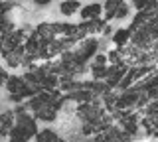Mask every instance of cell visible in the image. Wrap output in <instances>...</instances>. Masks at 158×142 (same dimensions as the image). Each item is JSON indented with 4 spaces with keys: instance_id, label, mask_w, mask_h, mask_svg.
<instances>
[{
    "instance_id": "6da1fadb",
    "label": "cell",
    "mask_w": 158,
    "mask_h": 142,
    "mask_svg": "<svg viewBox=\"0 0 158 142\" xmlns=\"http://www.w3.org/2000/svg\"><path fill=\"white\" fill-rule=\"evenodd\" d=\"M79 14H81V18H83V20H97V18L99 16H101V14H103V6H101V4H89V6H85V8H81V12H79Z\"/></svg>"
},
{
    "instance_id": "7a4b0ae2",
    "label": "cell",
    "mask_w": 158,
    "mask_h": 142,
    "mask_svg": "<svg viewBox=\"0 0 158 142\" xmlns=\"http://www.w3.org/2000/svg\"><path fill=\"white\" fill-rule=\"evenodd\" d=\"M79 8H81V4H79L77 0H63V2L59 4V12H61L63 16H73L75 12H79Z\"/></svg>"
},
{
    "instance_id": "3957f363",
    "label": "cell",
    "mask_w": 158,
    "mask_h": 142,
    "mask_svg": "<svg viewBox=\"0 0 158 142\" xmlns=\"http://www.w3.org/2000/svg\"><path fill=\"white\" fill-rule=\"evenodd\" d=\"M118 4H121V2H117V0H107V2H105V6H103V14H105V20H113V18H115Z\"/></svg>"
},
{
    "instance_id": "277c9868",
    "label": "cell",
    "mask_w": 158,
    "mask_h": 142,
    "mask_svg": "<svg viewBox=\"0 0 158 142\" xmlns=\"http://www.w3.org/2000/svg\"><path fill=\"white\" fill-rule=\"evenodd\" d=\"M128 36H131V32L125 30V28H121V30H117L115 34H113V42H115L117 46H125L127 40H128Z\"/></svg>"
},
{
    "instance_id": "5b68a950",
    "label": "cell",
    "mask_w": 158,
    "mask_h": 142,
    "mask_svg": "<svg viewBox=\"0 0 158 142\" xmlns=\"http://www.w3.org/2000/svg\"><path fill=\"white\" fill-rule=\"evenodd\" d=\"M128 14H131V8L127 6V2H121V4H118V8H117L115 18H117V20H123V18H127Z\"/></svg>"
},
{
    "instance_id": "8992f818",
    "label": "cell",
    "mask_w": 158,
    "mask_h": 142,
    "mask_svg": "<svg viewBox=\"0 0 158 142\" xmlns=\"http://www.w3.org/2000/svg\"><path fill=\"white\" fill-rule=\"evenodd\" d=\"M148 2H150V0H132V6H135L136 10H146Z\"/></svg>"
},
{
    "instance_id": "52a82bcc",
    "label": "cell",
    "mask_w": 158,
    "mask_h": 142,
    "mask_svg": "<svg viewBox=\"0 0 158 142\" xmlns=\"http://www.w3.org/2000/svg\"><path fill=\"white\" fill-rule=\"evenodd\" d=\"M32 2H34V4H38V6H48L52 0H32Z\"/></svg>"
},
{
    "instance_id": "ba28073f",
    "label": "cell",
    "mask_w": 158,
    "mask_h": 142,
    "mask_svg": "<svg viewBox=\"0 0 158 142\" xmlns=\"http://www.w3.org/2000/svg\"><path fill=\"white\" fill-rule=\"evenodd\" d=\"M117 2H127V0H117Z\"/></svg>"
}]
</instances>
